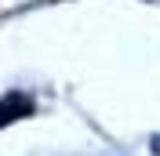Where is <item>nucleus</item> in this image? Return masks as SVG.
<instances>
[{
	"mask_svg": "<svg viewBox=\"0 0 160 156\" xmlns=\"http://www.w3.org/2000/svg\"><path fill=\"white\" fill-rule=\"evenodd\" d=\"M153 153H157V156H160V134H157V138H153Z\"/></svg>",
	"mask_w": 160,
	"mask_h": 156,
	"instance_id": "nucleus-2",
	"label": "nucleus"
},
{
	"mask_svg": "<svg viewBox=\"0 0 160 156\" xmlns=\"http://www.w3.org/2000/svg\"><path fill=\"white\" fill-rule=\"evenodd\" d=\"M33 98L29 95H22V91H8V95L0 98V131L4 127H11V124H18V120H26V116H33Z\"/></svg>",
	"mask_w": 160,
	"mask_h": 156,
	"instance_id": "nucleus-1",
	"label": "nucleus"
}]
</instances>
